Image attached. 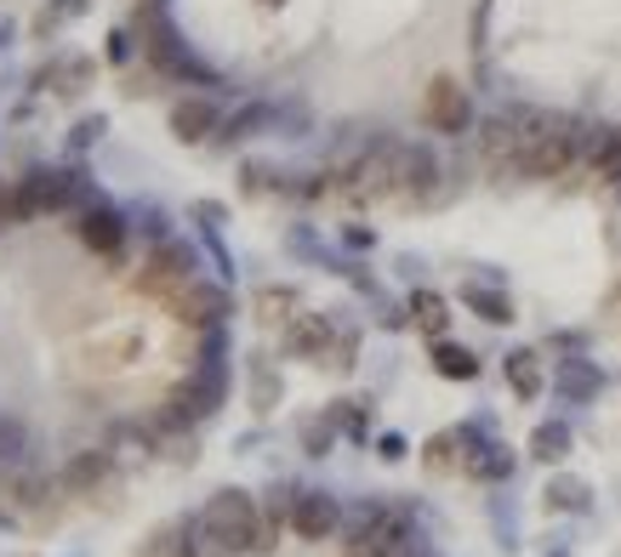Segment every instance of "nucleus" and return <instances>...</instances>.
<instances>
[{"instance_id": "nucleus-1", "label": "nucleus", "mask_w": 621, "mask_h": 557, "mask_svg": "<svg viewBox=\"0 0 621 557\" xmlns=\"http://www.w3.org/2000/svg\"><path fill=\"white\" fill-rule=\"evenodd\" d=\"M206 540L223 546V551H257L268 557L274 540H279V518H263V506L246 495V489H217L206 500V518H200Z\"/></svg>"}, {"instance_id": "nucleus-2", "label": "nucleus", "mask_w": 621, "mask_h": 557, "mask_svg": "<svg viewBox=\"0 0 621 557\" xmlns=\"http://www.w3.org/2000/svg\"><path fill=\"white\" fill-rule=\"evenodd\" d=\"M188 279H200L195 273V250L188 245H171V239H160L155 245V257L137 268V279H131V290L137 296H155V301H171Z\"/></svg>"}, {"instance_id": "nucleus-3", "label": "nucleus", "mask_w": 621, "mask_h": 557, "mask_svg": "<svg viewBox=\"0 0 621 557\" xmlns=\"http://www.w3.org/2000/svg\"><path fill=\"white\" fill-rule=\"evenodd\" d=\"M75 199H80V177H69V171H34V177H23L18 193H12V217L63 211V206H75Z\"/></svg>"}, {"instance_id": "nucleus-4", "label": "nucleus", "mask_w": 621, "mask_h": 557, "mask_svg": "<svg viewBox=\"0 0 621 557\" xmlns=\"http://www.w3.org/2000/svg\"><path fill=\"white\" fill-rule=\"evenodd\" d=\"M422 120L434 126V131H445V137H462L473 126V103H467L462 80H451V74L427 80V91H422Z\"/></svg>"}, {"instance_id": "nucleus-5", "label": "nucleus", "mask_w": 621, "mask_h": 557, "mask_svg": "<svg viewBox=\"0 0 621 557\" xmlns=\"http://www.w3.org/2000/svg\"><path fill=\"white\" fill-rule=\"evenodd\" d=\"M411 546V518L405 513H371L354 535L343 557H400Z\"/></svg>"}, {"instance_id": "nucleus-6", "label": "nucleus", "mask_w": 621, "mask_h": 557, "mask_svg": "<svg viewBox=\"0 0 621 557\" xmlns=\"http://www.w3.org/2000/svg\"><path fill=\"white\" fill-rule=\"evenodd\" d=\"M166 308L177 314V325H195V330H206V325H217L223 314H228V296L217 290V285H206V279H188Z\"/></svg>"}, {"instance_id": "nucleus-7", "label": "nucleus", "mask_w": 621, "mask_h": 557, "mask_svg": "<svg viewBox=\"0 0 621 557\" xmlns=\"http://www.w3.org/2000/svg\"><path fill=\"white\" fill-rule=\"evenodd\" d=\"M473 461H480V449H473V432H462V427L434 432L422 444V467L427 473H473Z\"/></svg>"}, {"instance_id": "nucleus-8", "label": "nucleus", "mask_w": 621, "mask_h": 557, "mask_svg": "<svg viewBox=\"0 0 621 557\" xmlns=\"http://www.w3.org/2000/svg\"><path fill=\"white\" fill-rule=\"evenodd\" d=\"M285 352L292 359H331L337 352V330H331V319H319V314H297L292 325H285Z\"/></svg>"}, {"instance_id": "nucleus-9", "label": "nucleus", "mask_w": 621, "mask_h": 557, "mask_svg": "<svg viewBox=\"0 0 621 557\" xmlns=\"http://www.w3.org/2000/svg\"><path fill=\"white\" fill-rule=\"evenodd\" d=\"M80 245L91 250V257H103V262H115L120 257V245H126V222L109 211V206H91L86 217H80Z\"/></svg>"}, {"instance_id": "nucleus-10", "label": "nucleus", "mask_w": 621, "mask_h": 557, "mask_svg": "<svg viewBox=\"0 0 621 557\" xmlns=\"http://www.w3.org/2000/svg\"><path fill=\"white\" fill-rule=\"evenodd\" d=\"M337 500L331 495H297L292 500V529L303 535V540H325V535H337Z\"/></svg>"}, {"instance_id": "nucleus-11", "label": "nucleus", "mask_w": 621, "mask_h": 557, "mask_svg": "<svg viewBox=\"0 0 621 557\" xmlns=\"http://www.w3.org/2000/svg\"><path fill=\"white\" fill-rule=\"evenodd\" d=\"M217 131V103L211 97H183V103L171 109V137L177 142H206Z\"/></svg>"}, {"instance_id": "nucleus-12", "label": "nucleus", "mask_w": 621, "mask_h": 557, "mask_svg": "<svg viewBox=\"0 0 621 557\" xmlns=\"http://www.w3.org/2000/svg\"><path fill=\"white\" fill-rule=\"evenodd\" d=\"M142 330H120V336H103V341H91L86 347V359H98L103 370H126V365H137L142 359Z\"/></svg>"}, {"instance_id": "nucleus-13", "label": "nucleus", "mask_w": 621, "mask_h": 557, "mask_svg": "<svg viewBox=\"0 0 621 557\" xmlns=\"http://www.w3.org/2000/svg\"><path fill=\"white\" fill-rule=\"evenodd\" d=\"M109 473H115V461L103 449H80L75 461H69V473H63V484L75 489V495H91L98 484H109Z\"/></svg>"}, {"instance_id": "nucleus-14", "label": "nucleus", "mask_w": 621, "mask_h": 557, "mask_svg": "<svg viewBox=\"0 0 621 557\" xmlns=\"http://www.w3.org/2000/svg\"><path fill=\"white\" fill-rule=\"evenodd\" d=\"M137 557H200L195 551V529H188V524H160L149 540L137 546Z\"/></svg>"}, {"instance_id": "nucleus-15", "label": "nucleus", "mask_w": 621, "mask_h": 557, "mask_svg": "<svg viewBox=\"0 0 621 557\" xmlns=\"http://www.w3.org/2000/svg\"><path fill=\"white\" fill-rule=\"evenodd\" d=\"M411 325L422 330V336H445V325H451V301L440 296V290H416L411 296Z\"/></svg>"}, {"instance_id": "nucleus-16", "label": "nucleus", "mask_w": 621, "mask_h": 557, "mask_svg": "<svg viewBox=\"0 0 621 557\" xmlns=\"http://www.w3.org/2000/svg\"><path fill=\"white\" fill-rule=\"evenodd\" d=\"M91 74H98V63H91V58H63L58 69L40 74V86H52L58 97H80V91L91 86Z\"/></svg>"}, {"instance_id": "nucleus-17", "label": "nucleus", "mask_w": 621, "mask_h": 557, "mask_svg": "<svg viewBox=\"0 0 621 557\" xmlns=\"http://www.w3.org/2000/svg\"><path fill=\"white\" fill-rule=\"evenodd\" d=\"M462 301L473 314H480L485 325H513V301L502 296V290H491V285H462Z\"/></svg>"}, {"instance_id": "nucleus-18", "label": "nucleus", "mask_w": 621, "mask_h": 557, "mask_svg": "<svg viewBox=\"0 0 621 557\" xmlns=\"http://www.w3.org/2000/svg\"><path fill=\"white\" fill-rule=\"evenodd\" d=\"M434 370L445 376V381H473V376H480V359H473V352L467 347H456V341H434Z\"/></svg>"}, {"instance_id": "nucleus-19", "label": "nucleus", "mask_w": 621, "mask_h": 557, "mask_svg": "<svg viewBox=\"0 0 621 557\" xmlns=\"http://www.w3.org/2000/svg\"><path fill=\"white\" fill-rule=\"evenodd\" d=\"M531 455H536L542 467H559L564 455H570V427H564V421H542V427L531 432Z\"/></svg>"}, {"instance_id": "nucleus-20", "label": "nucleus", "mask_w": 621, "mask_h": 557, "mask_svg": "<svg viewBox=\"0 0 621 557\" xmlns=\"http://www.w3.org/2000/svg\"><path fill=\"white\" fill-rule=\"evenodd\" d=\"M257 319H263V325H292V319H297V290H292V285L257 290Z\"/></svg>"}, {"instance_id": "nucleus-21", "label": "nucleus", "mask_w": 621, "mask_h": 557, "mask_svg": "<svg viewBox=\"0 0 621 557\" xmlns=\"http://www.w3.org/2000/svg\"><path fill=\"white\" fill-rule=\"evenodd\" d=\"M507 387L519 398H542V365H536V352H507Z\"/></svg>"}, {"instance_id": "nucleus-22", "label": "nucleus", "mask_w": 621, "mask_h": 557, "mask_svg": "<svg viewBox=\"0 0 621 557\" xmlns=\"http://www.w3.org/2000/svg\"><path fill=\"white\" fill-rule=\"evenodd\" d=\"M593 171H599L604 182H621V126L593 137Z\"/></svg>"}, {"instance_id": "nucleus-23", "label": "nucleus", "mask_w": 621, "mask_h": 557, "mask_svg": "<svg viewBox=\"0 0 621 557\" xmlns=\"http://www.w3.org/2000/svg\"><path fill=\"white\" fill-rule=\"evenodd\" d=\"M548 506H553V513H588V484L582 478H553L548 484Z\"/></svg>"}, {"instance_id": "nucleus-24", "label": "nucleus", "mask_w": 621, "mask_h": 557, "mask_svg": "<svg viewBox=\"0 0 621 557\" xmlns=\"http://www.w3.org/2000/svg\"><path fill=\"white\" fill-rule=\"evenodd\" d=\"M559 392H570V398H593V392H599V370L582 365V359H570V365L559 370Z\"/></svg>"}, {"instance_id": "nucleus-25", "label": "nucleus", "mask_w": 621, "mask_h": 557, "mask_svg": "<svg viewBox=\"0 0 621 557\" xmlns=\"http://www.w3.org/2000/svg\"><path fill=\"white\" fill-rule=\"evenodd\" d=\"M69 18H86V0H58V7H46V12L34 18V34H52V29H63Z\"/></svg>"}, {"instance_id": "nucleus-26", "label": "nucleus", "mask_w": 621, "mask_h": 557, "mask_svg": "<svg viewBox=\"0 0 621 557\" xmlns=\"http://www.w3.org/2000/svg\"><path fill=\"white\" fill-rule=\"evenodd\" d=\"M252 404H257L263 416L279 404V376H274V370H257V381H252Z\"/></svg>"}, {"instance_id": "nucleus-27", "label": "nucleus", "mask_w": 621, "mask_h": 557, "mask_svg": "<svg viewBox=\"0 0 621 557\" xmlns=\"http://www.w3.org/2000/svg\"><path fill=\"white\" fill-rule=\"evenodd\" d=\"M303 444H308V455H325L331 449V416L325 421H308L303 427Z\"/></svg>"}, {"instance_id": "nucleus-28", "label": "nucleus", "mask_w": 621, "mask_h": 557, "mask_svg": "<svg viewBox=\"0 0 621 557\" xmlns=\"http://www.w3.org/2000/svg\"><path fill=\"white\" fill-rule=\"evenodd\" d=\"M98 137H103V120H80V126H75V142H80V148L98 142Z\"/></svg>"}, {"instance_id": "nucleus-29", "label": "nucleus", "mask_w": 621, "mask_h": 557, "mask_svg": "<svg viewBox=\"0 0 621 557\" xmlns=\"http://www.w3.org/2000/svg\"><path fill=\"white\" fill-rule=\"evenodd\" d=\"M382 455H388V461H400V455H405V438L388 432V438H382Z\"/></svg>"}, {"instance_id": "nucleus-30", "label": "nucleus", "mask_w": 621, "mask_h": 557, "mask_svg": "<svg viewBox=\"0 0 621 557\" xmlns=\"http://www.w3.org/2000/svg\"><path fill=\"white\" fill-rule=\"evenodd\" d=\"M109 58H115V63H126V58H131V46H126V34H115V40H109Z\"/></svg>"}, {"instance_id": "nucleus-31", "label": "nucleus", "mask_w": 621, "mask_h": 557, "mask_svg": "<svg viewBox=\"0 0 621 557\" xmlns=\"http://www.w3.org/2000/svg\"><path fill=\"white\" fill-rule=\"evenodd\" d=\"M400 557H422V551H416V546H405V551H400Z\"/></svg>"}]
</instances>
